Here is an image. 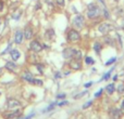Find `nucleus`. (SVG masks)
Here are the masks:
<instances>
[{"instance_id":"1","label":"nucleus","mask_w":124,"mask_h":119,"mask_svg":"<svg viewBox=\"0 0 124 119\" xmlns=\"http://www.w3.org/2000/svg\"><path fill=\"white\" fill-rule=\"evenodd\" d=\"M100 14H101V10H100V8H99V6H97V4H95V3L88 4L87 16L89 17V19H96V17H98Z\"/></svg>"},{"instance_id":"2","label":"nucleus","mask_w":124,"mask_h":119,"mask_svg":"<svg viewBox=\"0 0 124 119\" xmlns=\"http://www.w3.org/2000/svg\"><path fill=\"white\" fill-rule=\"evenodd\" d=\"M23 113V109H15V111H9L3 113V118L4 119H13V118H19Z\"/></svg>"},{"instance_id":"3","label":"nucleus","mask_w":124,"mask_h":119,"mask_svg":"<svg viewBox=\"0 0 124 119\" xmlns=\"http://www.w3.org/2000/svg\"><path fill=\"white\" fill-rule=\"evenodd\" d=\"M81 40V35L77 30L75 29H71L68 33V41L70 42H77V41Z\"/></svg>"},{"instance_id":"4","label":"nucleus","mask_w":124,"mask_h":119,"mask_svg":"<svg viewBox=\"0 0 124 119\" xmlns=\"http://www.w3.org/2000/svg\"><path fill=\"white\" fill-rule=\"evenodd\" d=\"M73 25H74V27H76V28H83V26L85 25V19H84V16L83 15H79V14H77L76 16L73 19Z\"/></svg>"},{"instance_id":"5","label":"nucleus","mask_w":124,"mask_h":119,"mask_svg":"<svg viewBox=\"0 0 124 119\" xmlns=\"http://www.w3.org/2000/svg\"><path fill=\"white\" fill-rule=\"evenodd\" d=\"M112 29H113V26H112L111 24H109V23H102V24H100L99 27H98L99 33L102 34V35L108 34V33H109L110 30H112Z\"/></svg>"},{"instance_id":"6","label":"nucleus","mask_w":124,"mask_h":119,"mask_svg":"<svg viewBox=\"0 0 124 119\" xmlns=\"http://www.w3.org/2000/svg\"><path fill=\"white\" fill-rule=\"evenodd\" d=\"M109 116L111 119H121L122 117V111L116 107H112L109 112Z\"/></svg>"},{"instance_id":"7","label":"nucleus","mask_w":124,"mask_h":119,"mask_svg":"<svg viewBox=\"0 0 124 119\" xmlns=\"http://www.w3.org/2000/svg\"><path fill=\"white\" fill-rule=\"evenodd\" d=\"M30 49L32 50L33 52H36L37 53V52H40L41 50H43V46L37 40H33V41H31V43H30Z\"/></svg>"},{"instance_id":"8","label":"nucleus","mask_w":124,"mask_h":119,"mask_svg":"<svg viewBox=\"0 0 124 119\" xmlns=\"http://www.w3.org/2000/svg\"><path fill=\"white\" fill-rule=\"evenodd\" d=\"M7 108H14V107H17V106H21V102L15 99H9L7 101V104H6Z\"/></svg>"},{"instance_id":"9","label":"nucleus","mask_w":124,"mask_h":119,"mask_svg":"<svg viewBox=\"0 0 124 119\" xmlns=\"http://www.w3.org/2000/svg\"><path fill=\"white\" fill-rule=\"evenodd\" d=\"M23 35H24V38L26 39V40H30V39L33 38V35H34V33H33V28L31 27V26H25V28H24V32H23Z\"/></svg>"},{"instance_id":"10","label":"nucleus","mask_w":124,"mask_h":119,"mask_svg":"<svg viewBox=\"0 0 124 119\" xmlns=\"http://www.w3.org/2000/svg\"><path fill=\"white\" fill-rule=\"evenodd\" d=\"M74 52H75L74 48H66V49L63 50L62 54H63L64 59H73V56H74Z\"/></svg>"},{"instance_id":"11","label":"nucleus","mask_w":124,"mask_h":119,"mask_svg":"<svg viewBox=\"0 0 124 119\" xmlns=\"http://www.w3.org/2000/svg\"><path fill=\"white\" fill-rule=\"evenodd\" d=\"M23 38H24V35L21 30H16L15 32V35H14V42L16 45H21L23 42Z\"/></svg>"},{"instance_id":"12","label":"nucleus","mask_w":124,"mask_h":119,"mask_svg":"<svg viewBox=\"0 0 124 119\" xmlns=\"http://www.w3.org/2000/svg\"><path fill=\"white\" fill-rule=\"evenodd\" d=\"M70 66H71V68H72V69H74V70L81 69V68H82V66H81V61L73 59L72 61L70 62Z\"/></svg>"},{"instance_id":"13","label":"nucleus","mask_w":124,"mask_h":119,"mask_svg":"<svg viewBox=\"0 0 124 119\" xmlns=\"http://www.w3.org/2000/svg\"><path fill=\"white\" fill-rule=\"evenodd\" d=\"M10 55L13 61H17V60L20 59V56H21V53H20V51H17L16 49H13L10 51Z\"/></svg>"},{"instance_id":"14","label":"nucleus","mask_w":124,"mask_h":119,"mask_svg":"<svg viewBox=\"0 0 124 119\" xmlns=\"http://www.w3.org/2000/svg\"><path fill=\"white\" fill-rule=\"evenodd\" d=\"M22 78H23V80H26L27 82H31L34 77H33V74H31L30 72H24L23 75H22Z\"/></svg>"},{"instance_id":"15","label":"nucleus","mask_w":124,"mask_h":119,"mask_svg":"<svg viewBox=\"0 0 124 119\" xmlns=\"http://www.w3.org/2000/svg\"><path fill=\"white\" fill-rule=\"evenodd\" d=\"M106 91H107V93L109 94V95L113 94L114 91H116V86H114V83H110V85H108L107 87H106Z\"/></svg>"},{"instance_id":"16","label":"nucleus","mask_w":124,"mask_h":119,"mask_svg":"<svg viewBox=\"0 0 124 119\" xmlns=\"http://www.w3.org/2000/svg\"><path fill=\"white\" fill-rule=\"evenodd\" d=\"M6 68L9 70V72H15L16 70V65H15L14 63H12V62H8V63L6 64Z\"/></svg>"},{"instance_id":"17","label":"nucleus","mask_w":124,"mask_h":119,"mask_svg":"<svg viewBox=\"0 0 124 119\" xmlns=\"http://www.w3.org/2000/svg\"><path fill=\"white\" fill-rule=\"evenodd\" d=\"M46 37H47L48 39H50V40H52V39L54 38V29H48L47 32H46Z\"/></svg>"},{"instance_id":"18","label":"nucleus","mask_w":124,"mask_h":119,"mask_svg":"<svg viewBox=\"0 0 124 119\" xmlns=\"http://www.w3.org/2000/svg\"><path fill=\"white\" fill-rule=\"evenodd\" d=\"M30 83H32V85H35V86H39V87H41V86H43V80H40V79H34V78H33V80L31 81Z\"/></svg>"},{"instance_id":"19","label":"nucleus","mask_w":124,"mask_h":119,"mask_svg":"<svg viewBox=\"0 0 124 119\" xmlns=\"http://www.w3.org/2000/svg\"><path fill=\"white\" fill-rule=\"evenodd\" d=\"M73 59L75 60H78V61H81L82 60V52L78 51V50L75 49V52H74V56H73Z\"/></svg>"},{"instance_id":"20","label":"nucleus","mask_w":124,"mask_h":119,"mask_svg":"<svg viewBox=\"0 0 124 119\" xmlns=\"http://www.w3.org/2000/svg\"><path fill=\"white\" fill-rule=\"evenodd\" d=\"M94 50L96 51V53H100V50H101V45H100V42H95V45H94Z\"/></svg>"},{"instance_id":"21","label":"nucleus","mask_w":124,"mask_h":119,"mask_svg":"<svg viewBox=\"0 0 124 119\" xmlns=\"http://www.w3.org/2000/svg\"><path fill=\"white\" fill-rule=\"evenodd\" d=\"M85 62H86V64H87V65H92V64L95 63V61H94V60H93L92 58H90V56H86Z\"/></svg>"},{"instance_id":"22","label":"nucleus","mask_w":124,"mask_h":119,"mask_svg":"<svg viewBox=\"0 0 124 119\" xmlns=\"http://www.w3.org/2000/svg\"><path fill=\"white\" fill-rule=\"evenodd\" d=\"M103 15H105V19H109L110 17V13L109 11H108V9L105 7V9H103Z\"/></svg>"},{"instance_id":"23","label":"nucleus","mask_w":124,"mask_h":119,"mask_svg":"<svg viewBox=\"0 0 124 119\" xmlns=\"http://www.w3.org/2000/svg\"><path fill=\"white\" fill-rule=\"evenodd\" d=\"M118 91L120 94H123L124 93V85H120L118 86Z\"/></svg>"},{"instance_id":"24","label":"nucleus","mask_w":124,"mask_h":119,"mask_svg":"<svg viewBox=\"0 0 124 119\" xmlns=\"http://www.w3.org/2000/svg\"><path fill=\"white\" fill-rule=\"evenodd\" d=\"M20 17H21V12H17V13H15V14L12 15L13 20H20Z\"/></svg>"},{"instance_id":"25","label":"nucleus","mask_w":124,"mask_h":119,"mask_svg":"<svg viewBox=\"0 0 124 119\" xmlns=\"http://www.w3.org/2000/svg\"><path fill=\"white\" fill-rule=\"evenodd\" d=\"M86 93H87V91L81 92V93H78V94H77V95H75V96H74V99H79V98H82V96H84Z\"/></svg>"},{"instance_id":"26","label":"nucleus","mask_w":124,"mask_h":119,"mask_svg":"<svg viewBox=\"0 0 124 119\" xmlns=\"http://www.w3.org/2000/svg\"><path fill=\"white\" fill-rule=\"evenodd\" d=\"M112 70H113V68H112V69H110L108 73H106V75H105V77H103V79H106V80H107V79H109V78H110V74L112 73Z\"/></svg>"},{"instance_id":"27","label":"nucleus","mask_w":124,"mask_h":119,"mask_svg":"<svg viewBox=\"0 0 124 119\" xmlns=\"http://www.w3.org/2000/svg\"><path fill=\"white\" fill-rule=\"evenodd\" d=\"M56 3L59 7H64V0H56Z\"/></svg>"},{"instance_id":"28","label":"nucleus","mask_w":124,"mask_h":119,"mask_svg":"<svg viewBox=\"0 0 124 119\" xmlns=\"http://www.w3.org/2000/svg\"><path fill=\"white\" fill-rule=\"evenodd\" d=\"M11 47H12V45H11V43H9V45H8V47H7V49L4 50L3 52H2V54H6V53H8V52L11 50Z\"/></svg>"},{"instance_id":"29","label":"nucleus","mask_w":124,"mask_h":119,"mask_svg":"<svg viewBox=\"0 0 124 119\" xmlns=\"http://www.w3.org/2000/svg\"><path fill=\"white\" fill-rule=\"evenodd\" d=\"M57 105V103H54V104H51L50 106H48L47 107V109H45V112H49V111H51V109H54V107Z\"/></svg>"},{"instance_id":"30","label":"nucleus","mask_w":124,"mask_h":119,"mask_svg":"<svg viewBox=\"0 0 124 119\" xmlns=\"http://www.w3.org/2000/svg\"><path fill=\"white\" fill-rule=\"evenodd\" d=\"M92 104H93V101H89V102H87L86 104H84V105H83V108H84V109H86L88 106H90Z\"/></svg>"},{"instance_id":"31","label":"nucleus","mask_w":124,"mask_h":119,"mask_svg":"<svg viewBox=\"0 0 124 119\" xmlns=\"http://www.w3.org/2000/svg\"><path fill=\"white\" fill-rule=\"evenodd\" d=\"M113 62H116V58H113V59H111V60H110V61H108L107 63H106V66H109L110 64H112V63H113Z\"/></svg>"},{"instance_id":"32","label":"nucleus","mask_w":124,"mask_h":119,"mask_svg":"<svg viewBox=\"0 0 124 119\" xmlns=\"http://www.w3.org/2000/svg\"><path fill=\"white\" fill-rule=\"evenodd\" d=\"M106 42L107 43H109V45H113V42H112V39L111 38H106Z\"/></svg>"},{"instance_id":"33","label":"nucleus","mask_w":124,"mask_h":119,"mask_svg":"<svg viewBox=\"0 0 124 119\" xmlns=\"http://www.w3.org/2000/svg\"><path fill=\"white\" fill-rule=\"evenodd\" d=\"M102 91H103V90H102V89H100L96 94H95V96H96V98H98L99 95H101V94H102Z\"/></svg>"},{"instance_id":"34","label":"nucleus","mask_w":124,"mask_h":119,"mask_svg":"<svg viewBox=\"0 0 124 119\" xmlns=\"http://www.w3.org/2000/svg\"><path fill=\"white\" fill-rule=\"evenodd\" d=\"M37 68H38V70L40 73H43V66H41V64H38V65H37Z\"/></svg>"},{"instance_id":"35","label":"nucleus","mask_w":124,"mask_h":119,"mask_svg":"<svg viewBox=\"0 0 124 119\" xmlns=\"http://www.w3.org/2000/svg\"><path fill=\"white\" fill-rule=\"evenodd\" d=\"M57 104H58L59 106H63V105L68 104V102H66V101H63V102H61V103H57Z\"/></svg>"},{"instance_id":"36","label":"nucleus","mask_w":124,"mask_h":119,"mask_svg":"<svg viewBox=\"0 0 124 119\" xmlns=\"http://www.w3.org/2000/svg\"><path fill=\"white\" fill-rule=\"evenodd\" d=\"M3 10V1L2 0H0V12Z\"/></svg>"},{"instance_id":"37","label":"nucleus","mask_w":124,"mask_h":119,"mask_svg":"<svg viewBox=\"0 0 124 119\" xmlns=\"http://www.w3.org/2000/svg\"><path fill=\"white\" fill-rule=\"evenodd\" d=\"M65 98V94H59V95H57V99H64Z\"/></svg>"},{"instance_id":"38","label":"nucleus","mask_w":124,"mask_h":119,"mask_svg":"<svg viewBox=\"0 0 124 119\" xmlns=\"http://www.w3.org/2000/svg\"><path fill=\"white\" fill-rule=\"evenodd\" d=\"M35 9H36V10H38V9H40V2H38V3L36 4V8H35Z\"/></svg>"},{"instance_id":"39","label":"nucleus","mask_w":124,"mask_h":119,"mask_svg":"<svg viewBox=\"0 0 124 119\" xmlns=\"http://www.w3.org/2000/svg\"><path fill=\"white\" fill-rule=\"evenodd\" d=\"M93 85V82H88V83H86L85 85V88H88V87H90V86Z\"/></svg>"},{"instance_id":"40","label":"nucleus","mask_w":124,"mask_h":119,"mask_svg":"<svg viewBox=\"0 0 124 119\" xmlns=\"http://www.w3.org/2000/svg\"><path fill=\"white\" fill-rule=\"evenodd\" d=\"M33 116H34V114H31L30 116H27V117H26V118H24V119H31V118L33 117Z\"/></svg>"},{"instance_id":"41","label":"nucleus","mask_w":124,"mask_h":119,"mask_svg":"<svg viewBox=\"0 0 124 119\" xmlns=\"http://www.w3.org/2000/svg\"><path fill=\"white\" fill-rule=\"evenodd\" d=\"M121 108H122L123 111H124V100L122 101V103H121Z\"/></svg>"},{"instance_id":"42","label":"nucleus","mask_w":124,"mask_h":119,"mask_svg":"<svg viewBox=\"0 0 124 119\" xmlns=\"http://www.w3.org/2000/svg\"><path fill=\"white\" fill-rule=\"evenodd\" d=\"M1 73H2V70H1V68H0V75H1Z\"/></svg>"},{"instance_id":"43","label":"nucleus","mask_w":124,"mask_h":119,"mask_svg":"<svg viewBox=\"0 0 124 119\" xmlns=\"http://www.w3.org/2000/svg\"><path fill=\"white\" fill-rule=\"evenodd\" d=\"M114 1H116V2H119V1H120V0H114Z\"/></svg>"},{"instance_id":"44","label":"nucleus","mask_w":124,"mask_h":119,"mask_svg":"<svg viewBox=\"0 0 124 119\" xmlns=\"http://www.w3.org/2000/svg\"><path fill=\"white\" fill-rule=\"evenodd\" d=\"M0 95H1V92H0Z\"/></svg>"},{"instance_id":"45","label":"nucleus","mask_w":124,"mask_h":119,"mask_svg":"<svg viewBox=\"0 0 124 119\" xmlns=\"http://www.w3.org/2000/svg\"><path fill=\"white\" fill-rule=\"evenodd\" d=\"M70 1H71V0H70Z\"/></svg>"}]
</instances>
